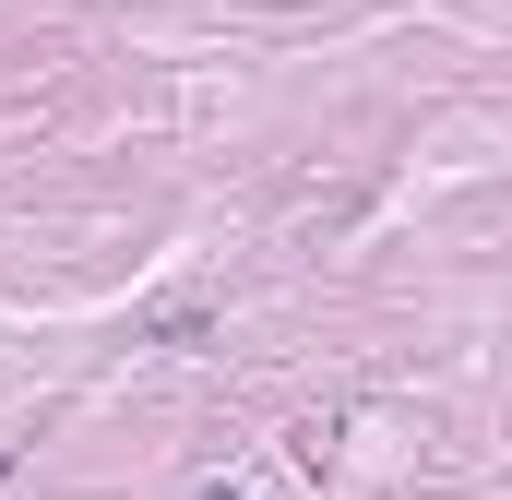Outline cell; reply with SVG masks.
Segmentation results:
<instances>
[{
	"label": "cell",
	"instance_id": "obj_1",
	"mask_svg": "<svg viewBox=\"0 0 512 500\" xmlns=\"http://www.w3.org/2000/svg\"><path fill=\"white\" fill-rule=\"evenodd\" d=\"M215 500H227V489H215Z\"/></svg>",
	"mask_w": 512,
	"mask_h": 500
}]
</instances>
